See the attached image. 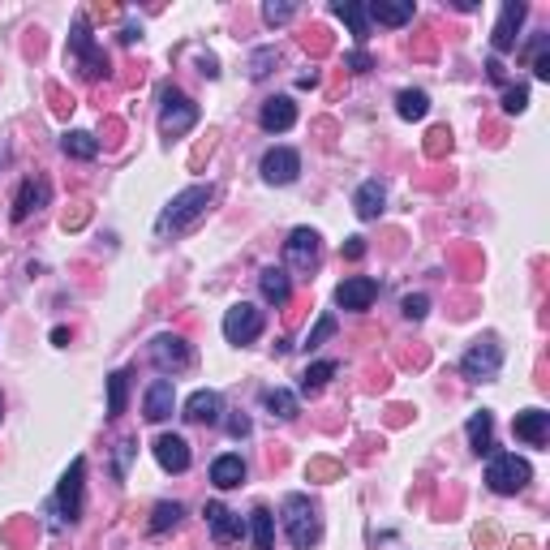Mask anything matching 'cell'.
I'll return each mask as SVG.
<instances>
[{"instance_id": "5bb4252c", "label": "cell", "mask_w": 550, "mask_h": 550, "mask_svg": "<svg viewBox=\"0 0 550 550\" xmlns=\"http://www.w3.org/2000/svg\"><path fill=\"white\" fill-rule=\"evenodd\" d=\"M207 525H211V537L219 542V546H232V542H241L246 537V520L237 512H228L224 503H207Z\"/></svg>"}, {"instance_id": "9a60e30c", "label": "cell", "mask_w": 550, "mask_h": 550, "mask_svg": "<svg viewBox=\"0 0 550 550\" xmlns=\"http://www.w3.org/2000/svg\"><path fill=\"white\" fill-rule=\"evenodd\" d=\"M172 408H177V387H172V378H155V383L146 387V400H143L146 422H168Z\"/></svg>"}, {"instance_id": "74e56055", "label": "cell", "mask_w": 550, "mask_h": 550, "mask_svg": "<svg viewBox=\"0 0 550 550\" xmlns=\"http://www.w3.org/2000/svg\"><path fill=\"white\" fill-rule=\"evenodd\" d=\"M134 456H138V439H121V443H117V481H125Z\"/></svg>"}, {"instance_id": "7bdbcfd3", "label": "cell", "mask_w": 550, "mask_h": 550, "mask_svg": "<svg viewBox=\"0 0 550 550\" xmlns=\"http://www.w3.org/2000/svg\"><path fill=\"white\" fill-rule=\"evenodd\" d=\"M228 434H232V439H246V434H249V417H246V413L228 417Z\"/></svg>"}, {"instance_id": "ba28073f", "label": "cell", "mask_w": 550, "mask_h": 550, "mask_svg": "<svg viewBox=\"0 0 550 550\" xmlns=\"http://www.w3.org/2000/svg\"><path fill=\"white\" fill-rule=\"evenodd\" d=\"M258 336H263V310L249 302H237L224 314V340L228 344H254Z\"/></svg>"}, {"instance_id": "8992f818", "label": "cell", "mask_w": 550, "mask_h": 550, "mask_svg": "<svg viewBox=\"0 0 550 550\" xmlns=\"http://www.w3.org/2000/svg\"><path fill=\"white\" fill-rule=\"evenodd\" d=\"M499 366H503V344H499V336H481L469 344V353L461 361V374L469 383H490V378H499Z\"/></svg>"}, {"instance_id": "e0dca14e", "label": "cell", "mask_w": 550, "mask_h": 550, "mask_svg": "<svg viewBox=\"0 0 550 550\" xmlns=\"http://www.w3.org/2000/svg\"><path fill=\"white\" fill-rule=\"evenodd\" d=\"M224 417V400H219V391H194L190 400H185V422H194V426H215Z\"/></svg>"}, {"instance_id": "44dd1931", "label": "cell", "mask_w": 550, "mask_h": 550, "mask_svg": "<svg viewBox=\"0 0 550 550\" xmlns=\"http://www.w3.org/2000/svg\"><path fill=\"white\" fill-rule=\"evenodd\" d=\"M383 202H387V190H383V181H361L353 194V211L357 219H378V211H383Z\"/></svg>"}, {"instance_id": "6da1fadb", "label": "cell", "mask_w": 550, "mask_h": 550, "mask_svg": "<svg viewBox=\"0 0 550 550\" xmlns=\"http://www.w3.org/2000/svg\"><path fill=\"white\" fill-rule=\"evenodd\" d=\"M211 198L215 190L211 185H190V190H181L168 207H163V215L155 219V232L160 237H168V232H185V228H194L198 219L207 215V207H211Z\"/></svg>"}, {"instance_id": "4316f807", "label": "cell", "mask_w": 550, "mask_h": 550, "mask_svg": "<svg viewBox=\"0 0 550 550\" xmlns=\"http://www.w3.org/2000/svg\"><path fill=\"white\" fill-rule=\"evenodd\" d=\"M249 529H254V550H275V516L271 508H254L249 512Z\"/></svg>"}, {"instance_id": "7402d4cb", "label": "cell", "mask_w": 550, "mask_h": 550, "mask_svg": "<svg viewBox=\"0 0 550 550\" xmlns=\"http://www.w3.org/2000/svg\"><path fill=\"white\" fill-rule=\"evenodd\" d=\"M469 447H473L478 456H490V452H495V413H490V408H478V413L469 417Z\"/></svg>"}, {"instance_id": "ab89813d", "label": "cell", "mask_w": 550, "mask_h": 550, "mask_svg": "<svg viewBox=\"0 0 550 550\" xmlns=\"http://www.w3.org/2000/svg\"><path fill=\"white\" fill-rule=\"evenodd\" d=\"M529 107V90L525 87H508L503 90V112H525Z\"/></svg>"}, {"instance_id": "3957f363", "label": "cell", "mask_w": 550, "mask_h": 550, "mask_svg": "<svg viewBox=\"0 0 550 550\" xmlns=\"http://www.w3.org/2000/svg\"><path fill=\"white\" fill-rule=\"evenodd\" d=\"M533 481L529 461H520L516 452H490V464H486V486L495 495H520Z\"/></svg>"}, {"instance_id": "277c9868", "label": "cell", "mask_w": 550, "mask_h": 550, "mask_svg": "<svg viewBox=\"0 0 550 550\" xmlns=\"http://www.w3.org/2000/svg\"><path fill=\"white\" fill-rule=\"evenodd\" d=\"M70 56H73V65H78V73H82V78H90V82L107 73V52L99 48V43H95L87 18L73 22V31H70Z\"/></svg>"}, {"instance_id": "7c38bea8", "label": "cell", "mask_w": 550, "mask_h": 550, "mask_svg": "<svg viewBox=\"0 0 550 550\" xmlns=\"http://www.w3.org/2000/svg\"><path fill=\"white\" fill-rule=\"evenodd\" d=\"M525 14H529V5H525V0H508V5H503V14H499V22H495V35H490L495 52H512V48H516V39H520L516 31H520Z\"/></svg>"}, {"instance_id": "603a6c76", "label": "cell", "mask_w": 550, "mask_h": 550, "mask_svg": "<svg viewBox=\"0 0 550 550\" xmlns=\"http://www.w3.org/2000/svg\"><path fill=\"white\" fill-rule=\"evenodd\" d=\"M211 481L219 490H232V486H241L246 481V461L237 456V452H224V456H215L211 461Z\"/></svg>"}, {"instance_id": "4dcf8cb0", "label": "cell", "mask_w": 550, "mask_h": 550, "mask_svg": "<svg viewBox=\"0 0 550 550\" xmlns=\"http://www.w3.org/2000/svg\"><path fill=\"white\" fill-rule=\"evenodd\" d=\"M396 112H400V121H422L430 112V95L426 90H400L396 95Z\"/></svg>"}, {"instance_id": "ffe728a7", "label": "cell", "mask_w": 550, "mask_h": 550, "mask_svg": "<svg viewBox=\"0 0 550 550\" xmlns=\"http://www.w3.org/2000/svg\"><path fill=\"white\" fill-rule=\"evenodd\" d=\"M48 194H52V185L43 177H26L22 181V190H18V202H14V219H31V211H39L43 202H48Z\"/></svg>"}, {"instance_id": "f35d334b", "label": "cell", "mask_w": 550, "mask_h": 550, "mask_svg": "<svg viewBox=\"0 0 550 550\" xmlns=\"http://www.w3.org/2000/svg\"><path fill=\"white\" fill-rule=\"evenodd\" d=\"M293 14H297V5H288V0H280V5H275V0H266V5H263V18L271 22V26H280V22H288Z\"/></svg>"}, {"instance_id": "f6af8a7d", "label": "cell", "mask_w": 550, "mask_h": 550, "mask_svg": "<svg viewBox=\"0 0 550 550\" xmlns=\"http://www.w3.org/2000/svg\"><path fill=\"white\" fill-rule=\"evenodd\" d=\"M366 254V237H349L344 241V258H361Z\"/></svg>"}, {"instance_id": "484cf974", "label": "cell", "mask_w": 550, "mask_h": 550, "mask_svg": "<svg viewBox=\"0 0 550 550\" xmlns=\"http://www.w3.org/2000/svg\"><path fill=\"white\" fill-rule=\"evenodd\" d=\"M263 408L271 413V417H280V422H293L297 413H302V405H297V396L284 387H266L263 391Z\"/></svg>"}, {"instance_id": "c3c4849f", "label": "cell", "mask_w": 550, "mask_h": 550, "mask_svg": "<svg viewBox=\"0 0 550 550\" xmlns=\"http://www.w3.org/2000/svg\"><path fill=\"white\" fill-rule=\"evenodd\" d=\"M486 70H490V78H495V82H503V65H499V56L490 61V65H486Z\"/></svg>"}, {"instance_id": "8d00e7d4", "label": "cell", "mask_w": 550, "mask_h": 550, "mask_svg": "<svg viewBox=\"0 0 550 550\" xmlns=\"http://www.w3.org/2000/svg\"><path fill=\"white\" fill-rule=\"evenodd\" d=\"M275 61H280V52H275V48H258V52L249 56V78H266Z\"/></svg>"}, {"instance_id": "ac0fdd59", "label": "cell", "mask_w": 550, "mask_h": 550, "mask_svg": "<svg viewBox=\"0 0 550 550\" xmlns=\"http://www.w3.org/2000/svg\"><path fill=\"white\" fill-rule=\"evenodd\" d=\"M258 125H263L266 134H284L297 125V104L288 99V95H275V99H266L263 112H258Z\"/></svg>"}, {"instance_id": "30bf717a", "label": "cell", "mask_w": 550, "mask_h": 550, "mask_svg": "<svg viewBox=\"0 0 550 550\" xmlns=\"http://www.w3.org/2000/svg\"><path fill=\"white\" fill-rule=\"evenodd\" d=\"M258 172H263L266 185H293L297 172H302V155L293 151V146H271L258 163Z\"/></svg>"}, {"instance_id": "ee69618b", "label": "cell", "mask_w": 550, "mask_h": 550, "mask_svg": "<svg viewBox=\"0 0 550 550\" xmlns=\"http://www.w3.org/2000/svg\"><path fill=\"white\" fill-rule=\"evenodd\" d=\"M452 151V134H447V129H434V134H430V155H439V151Z\"/></svg>"}, {"instance_id": "d590c367", "label": "cell", "mask_w": 550, "mask_h": 550, "mask_svg": "<svg viewBox=\"0 0 550 550\" xmlns=\"http://www.w3.org/2000/svg\"><path fill=\"white\" fill-rule=\"evenodd\" d=\"M533 78H537V82H550V52H546V35H537V43H533Z\"/></svg>"}, {"instance_id": "83f0119b", "label": "cell", "mask_w": 550, "mask_h": 550, "mask_svg": "<svg viewBox=\"0 0 550 550\" xmlns=\"http://www.w3.org/2000/svg\"><path fill=\"white\" fill-rule=\"evenodd\" d=\"M366 18L370 22H383V26H405V22H413V5H387V0H374V5H366Z\"/></svg>"}, {"instance_id": "4fadbf2b", "label": "cell", "mask_w": 550, "mask_h": 550, "mask_svg": "<svg viewBox=\"0 0 550 550\" xmlns=\"http://www.w3.org/2000/svg\"><path fill=\"white\" fill-rule=\"evenodd\" d=\"M374 297H378V284H374L370 275H349V280L336 288V305L340 310H353V314L370 310Z\"/></svg>"}, {"instance_id": "d6a6232c", "label": "cell", "mask_w": 550, "mask_h": 550, "mask_svg": "<svg viewBox=\"0 0 550 550\" xmlns=\"http://www.w3.org/2000/svg\"><path fill=\"white\" fill-rule=\"evenodd\" d=\"M181 516H185V508H181V503H155V512H151V533L177 529Z\"/></svg>"}, {"instance_id": "b9f144b4", "label": "cell", "mask_w": 550, "mask_h": 550, "mask_svg": "<svg viewBox=\"0 0 550 550\" xmlns=\"http://www.w3.org/2000/svg\"><path fill=\"white\" fill-rule=\"evenodd\" d=\"M344 65H349V70H353V73H366V70H374V61H370V56H366V52H361V48L344 56Z\"/></svg>"}, {"instance_id": "2e32d148", "label": "cell", "mask_w": 550, "mask_h": 550, "mask_svg": "<svg viewBox=\"0 0 550 550\" xmlns=\"http://www.w3.org/2000/svg\"><path fill=\"white\" fill-rule=\"evenodd\" d=\"M512 434L516 439H525L529 447H542L550 439V413L546 408H525V413H516Z\"/></svg>"}, {"instance_id": "8fae6325", "label": "cell", "mask_w": 550, "mask_h": 550, "mask_svg": "<svg viewBox=\"0 0 550 550\" xmlns=\"http://www.w3.org/2000/svg\"><path fill=\"white\" fill-rule=\"evenodd\" d=\"M151 361H155L163 374H177L194 361V349H190L181 336H168V331H163V336L151 340Z\"/></svg>"}, {"instance_id": "f546056e", "label": "cell", "mask_w": 550, "mask_h": 550, "mask_svg": "<svg viewBox=\"0 0 550 550\" xmlns=\"http://www.w3.org/2000/svg\"><path fill=\"white\" fill-rule=\"evenodd\" d=\"M129 378H134L129 370L107 374V417H112V422L125 413V400H129Z\"/></svg>"}, {"instance_id": "1f68e13d", "label": "cell", "mask_w": 550, "mask_h": 550, "mask_svg": "<svg viewBox=\"0 0 550 550\" xmlns=\"http://www.w3.org/2000/svg\"><path fill=\"white\" fill-rule=\"evenodd\" d=\"M336 361H314V366H305V374H302V391L305 396H314V391H322L331 378H336Z\"/></svg>"}, {"instance_id": "d4e9b609", "label": "cell", "mask_w": 550, "mask_h": 550, "mask_svg": "<svg viewBox=\"0 0 550 550\" xmlns=\"http://www.w3.org/2000/svg\"><path fill=\"white\" fill-rule=\"evenodd\" d=\"M331 14L340 22H349V31H353L357 43H366L370 39V18H366V5H357V0H336L331 5Z\"/></svg>"}, {"instance_id": "cb8c5ba5", "label": "cell", "mask_w": 550, "mask_h": 550, "mask_svg": "<svg viewBox=\"0 0 550 550\" xmlns=\"http://www.w3.org/2000/svg\"><path fill=\"white\" fill-rule=\"evenodd\" d=\"M258 288H263V297L271 305H288V297H293V275H288L284 266H266L263 275H258Z\"/></svg>"}, {"instance_id": "681fc988", "label": "cell", "mask_w": 550, "mask_h": 550, "mask_svg": "<svg viewBox=\"0 0 550 550\" xmlns=\"http://www.w3.org/2000/svg\"><path fill=\"white\" fill-rule=\"evenodd\" d=\"M0 417H5V396H0Z\"/></svg>"}, {"instance_id": "d6986e66", "label": "cell", "mask_w": 550, "mask_h": 550, "mask_svg": "<svg viewBox=\"0 0 550 550\" xmlns=\"http://www.w3.org/2000/svg\"><path fill=\"white\" fill-rule=\"evenodd\" d=\"M155 461H160V469H168V473H185V469H190V443H185L181 434H160V439H155Z\"/></svg>"}, {"instance_id": "52a82bcc", "label": "cell", "mask_w": 550, "mask_h": 550, "mask_svg": "<svg viewBox=\"0 0 550 550\" xmlns=\"http://www.w3.org/2000/svg\"><path fill=\"white\" fill-rule=\"evenodd\" d=\"M322 258V237L314 228H293L284 241V263L297 271V275H310Z\"/></svg>"}, {"instance_id": "e575fe53", "label": "cell", "mask_w": 550, "mask_h": 550, "mask_svg": "<svg viewBox=\"0 0 550 550\" xmlns=\"http://www.w3.org/2000/svg\"><path fill=\"white\" fill-rule=\"evenodd\" d=\"M400 310H405L408 322H422L430 314V297H426V293H408L405 302H400Z\"/></svg>"}, {"instance_id": "7dc6e473", "label": "cell", "mask_w": 550, "mask_h": 550, "mask_svg": "<svg viewBox=\"0 0 550 550\" xmlns=\"http://www.w3.org/2000/svg\"><path fill=\"white\" fill-rule=\"evenodd\" d=\"M138 35H143V31H138V26L129 22V26H125V31H121V43H134V39H138Z\"/></svg>"}, {"instance_id": "bcb514c9", "label": "cell", "mask_w": 550, "mask_h": 550, "mask_svg": "<svg viewBox=\"0 0 550 550\" xmlns=\"http://www.w3.org/2000/svg\"><path fill=\"white\" fill-rule=\"evenodd\" d=\"M198 65H202V73H207V78H219V61H215L211 52H202V56H198Z\"/></svg>"}, {"instance_id": "f1b7e54d", "label": "cell", "mask_w": 550, "mask_h": 550, "mask_svg": "<svg viewBox=\"0 0 550 550\" xmlns=\"http://www.w3.org/2000/svg\"><path fill=\"white\" fill-rule=\"evenodd\" d=\"M61 146H65L70 160H95V155H99V138L87 134V129H70V134L61 138Z\"/></svg>"}, {"instance_id": "9c48e42d", "label": "cell", "mask_w": 550, "mask_h": 550, "mask_svg": "<svg viewBox=\"0 0 550 550\" xmlns=\"http://www.w3.org/2000/svg\"><path fill=\"white\" fill-rule=\"evenodd\" d=\"M82 481H87V461L78 456V461L65 469V478H61V486H56V512L65 516V520H78L82 516Z\"/></svg>"}, {"instance_id": "5b68a950", "label": "cell", "mask_w": 550, "mask_h": 550, "mask_svg": "<svg viewBox=\"0 0 550 550\" xmlns=\"http://www.w3.org/2000/svg\"><path fill=\"white\" fill-rule=\"evenodd\" d=\"M198 125V104L185 99L177 87H163L160 90V134L163 138H181Z\"/></svg>"}, {"instance_id": "7a4b0ae2", "label": "cell", "mask_w": 550, "mask_h": 550, "mask_svg": "<svg viewBox=\"0 0 550 550\" xmlns=\"http://www.w3.org/2000/svg\"><path fill=\"white\" fill-rule=\"evenodd\" d=\"M284 533H288V542H293L297 550H310L322 537L319 508H314L305 495H288L284 499Z\"/></svg>"}, {"instance_id": "836d02e7", "label": "cell", "mask_w": 550, "mask_h": 550, "mask_svg": "<svg viewBox=\"0 0 550 550\" xmlns=\"http://www.w3.org/2000/svg\"><path fill=\"white\" fill-rule=\"evenodd\" d=\"M336 314H322L319 322H314V331H310V336H305V349H310V353H314V349H322V344H327V340L336 336Z\"/></svg>"}, {"instance_id": "60d3db41", "label": "cell", "mask_w": 550, "mask_h": 550, "mask_svg": "<svg viewBox=\"0 0 550 550\" xmlns=\"http://www.w3.org/2000/svg\"><path fill=\"white\" fill-rule=\"evenodd\" d=\"M344 469H340L336 461H314L310 464V478H322V481H331V478H340Z\"/></svg>"}]
</instances>
